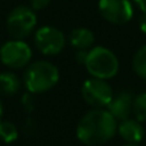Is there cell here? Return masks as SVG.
Returning a JSON list of instances; mask_svg holds the SVG:
<instances>
[{"mask_svg":"<svg viewBox=\"0 0 146 146\" xmlns=\"http://www.w3.org/2000/svg\"><path fill=\"white\" fill-rule=\"evenodd\" d=\"M37 26V17L31 7L19 5L8 14L7 31L12 38L23 40L35 31Z\"/></svg>","mask_w":146,"mask_h":146,"instance_id":"cell-4","label":"cell"},{"mask_svg":"<svg viewBox=\"0 0 146 146\" xmlns=\"http://www.w3.org/2000/svg\"><path fill=\"white\" fill-rule=\"evenodd\" d=\"M141 12H146V0H132Z\"/></svg>","mask_w":146,"mask_h":146,"instance_id":"cell-20","label":"cell"},{"mask_svg":"<svg viewBox=\"0 0 146 146\" xmlns=\"http://www.w3.org/2000/svg\"><path fill=\"white\" fill-rule=\"evenodd\" d=\"M35 95L36 94L28 92L27 91V92L22 96V99H21V104H22L23 109H25L27 113H31L36 106V96Z\"/></svg>","mask_w":146,"mask_h":146,"instance_id":"cell-16","label":"cell"},{"mask_svg":"<svg viewBox=\"0 0 146 146\" xmlns=\"http://www.w3.org/2000/svg\"><path fill=\"white\" fill-rule=\"evenodd\" d=\"M82 98L92 108H105L113 99V88L106 80L91 77L82 83Z\"/></svg>","mask_w":146,"mask_h":146,"instance_id":"cell-7","label":"cell"},{"mask_svg":"<svg viewBox=\"0 0 146 146\" xmlns=\"http://www.w3.org/2000/svg\"><path fill=\"white\" fill-rule=\"evenodd\" d=\"M139 27L141 32L146 33V12H142V14L139 18Z\"/></svg>","mask_w":146,"mask_h":146,"instance_id":"cell-19","label":"cell"},{"mask_svg":"<svg viewBox=\"0 0 146 146\" xmlns=\"http://www.w3.org/2000/svg\"><path fill=\"white\" fill-rule=\"evenodd\" d=\"M132 67H133L135 73L140 78L146 80V45L141 46L136 51L132 60Z\"/></svg>","mask_w":146,"mask_h":146,"instance_id":"cell-14","label":"cell"},{"mask_svg":"<svg viewBox=\"0 0 146 146\" xmlns=\"http://www.w3.org/2000/svg\"><path fill=\"white\" fill-rule=\"evenodd\" d=\"M132 113L135 114L137 121H140L141 123L146 122V92L139 94L136 98H133Z\"/></svg>","mask_w":146,"mask_h":146,"instance_id":"cell-15","label":"cell"},{"mask_svg":"<svg viewBox=\"0 0 146 146\" xmlns=\"http://www.w3.org/2000/svg\"><path fill=\"white\" fill-rule=\"evenodd\" d=\"M117 128V119L106 109L92 108L78 121L76 136L86 146H100L113 139Z\"/></svg>","mask_w":146,"mask_h":146,"instance_id":"cell-1","label":"cell"},{"mask_svg":"<svg viewBox=\"0 0 146 146\" xmlns=\"http://www.w3.org/2000/svg\"><path fill=\"white\" fill-rule=\"evenodd\" d=\"M99 12L111 25H126L133 17L132 0H99Z\"/></svg>","mask_w":146,"mask_h":146,"instance_id":"cell-8","label":"cell"},{"mask_svg":"<svg viewBox=\"0 0 146 146\" xmlns=\"http://www.w3.org/2000/svg\"><path fill=\"white\" fill-rule=\"evenodd\" d=\"M133 108V95L129 91H121L113 96L110 103L106 106V110L117 119V121H124L129 118Z\"/></svg>","mask_w":146,"mask_h":146,"instance_id":"cell-9","label":"cell"},{"mask_svg":"<svg viewBox=\"0 0 146 146\" xmlns=\"http://www.w3.org/2000/svg\"><path fill=\"white\" fill-rule=\"evenodd\" d=\"M3 114H4V108H3V103L0 100V122L3 121Z\"/></svg>","mask_w":146,"mask_h":146,"instance_id":"cell-21","label":"cell"},{"mask_svg":"<svg viewBox=\"0 0 146 146\" xmlns=\"http://www.w3.org/2000/svg\"><path fill=\"white\" fill-rule=\"evenodd\" d=\"M32 49L23 40H9L0 48V60L10 69H21L30 64Z\"/></svg>","mask_w":146,"mask_h":146,"instance_id":"cell-5","label":"cell"},{"mask_svg":"<svg viewBox=\"0 0 146 146\" xmlns=\"http://www.w3.org/2000/svg\"><path fill=\"white\" fill-rule=\"evenodd\" d=\"M31 3V8L33 10H42L50 4V0H30Z\"/></svg>","mask_w":146,"mask_h":146,"instance_id":"cell-17","label":"cell"},{"mask_svg":"<svg viewBox=\"0 0 146 146\" xmlns=\"http://www.w3.org/2000/svg\"><path fill=\"white\" fill-rule=\"evenodd\" d=\"M68 41L76 50H90L95 42V35L88 28L78 27L71 32Z\"/></svg>","mask_w":146,"mask_h":146,"instance_id":"cell-11","label":"cell"},{"mask_svg":"<svg viewBox=\"0 0 146 146\" xmlns=\"http://www.w3.org/2000/svg\"><path fill=\"white\" fill-rule=\"evenodd\" d=\"M123 146H139L137 144H127V145H123Z\"/></svg>","mask_w":146,"mask_h":146,"instance_id":"cell-22","label":"cell"},{"mask_svg":"<svg viewBox=\"0 0 146 146\" xmlns=\"http://www.w3.org/2000/svg\"><path fill=\"white\" fill-rule=\"evenodd\" d=\"M59 81V69L48 60L30 63L23 74V85L28 92L41 94L51 90Z\"/></svg>","mask_w":146,"mask_h":146,"instance_id":"cell-2","label":"cell"},{"mask_svg":"<svg viewBox=\"0 0 146 146\" xmlns=\"http://www.w3.org/2000/svg\"><path fill=\"white\" fill-rule=\"evenodd\" d=\"M85 67L91 77L108 81L117 76L119 71V60L110 49L94 46L88 50Z\"/></svg>","mask_w":146,"mask_h":146,"instance_id":"cell-3","label":"cell"},{"mask_svg":"<svg viewBox=\"0 0 146 146\" xmlns=\"http://www.w3.org/2000/svg\"><path fill=\"white\" fill-rule=\"evenodd\" d=\"M117 132L127 144H139L140 141H142L145 136L144 126L136 118H127L124 121H121V123L118 124V128H117Z\"/></svg>","mask_w":146,"mask_h":146,"instance_id":"cell-10","label":"cell"},{"mask_svg":"<svg viewBox=\"0 0 146 146\" xmlns=\"http://www.w3.org/2000/svg\"><path fill=\"white\" fill-rule=\"evenodd\" d=\"M19 136L18 127L10 121L0 122V140L5 144H12Z\"/></svg>","mask_w":146,"mask_h":146,"instance_id":"cell-13","label":"cell"},{"mask_svg":"<svg viewBox=\"0 0 146 146\" xmlns=\"http://www.w3.org/2000/svg\"><path fill=\"white\" fill-rule=\"evenodd\" d=\"M22 82L19 77L13 72L0 73V95L13 96L19 92Z\"/></svg>","mask_w":146,"mask_h":146,"instance_id":"cell-12","label":"cell"},{"mask_svg":"<svg viewBox=\"0 0 146 146\" xmlns=\"http://www.w3.org/2000/svg\"><path fill=\"white\" fill-rule=\"evenodd\" d=\"M33 42L41 54L53 56L63 51L67 38L59 28L53 27V26H42L38 30H36Z\"/></svg>","mask_w":146,"mask_h":146,"instance_id":"cell-6","label":"cell"},{"mask_svg":"<svg viewBox=\"0 0 146 146\" xmlns=\"http://www.w3.org/2000/svg\"><path fill=\"white\" fill-rule=\"evenodd\" d=\"M87 54H88V50H77V53H76V62H77L78 64H82V66H85L86 63V59H87Z\"/></svg>","mask_w":146,"mask_h":146,"instance_id":"cell-18","label":"cell"}]
</instances>
